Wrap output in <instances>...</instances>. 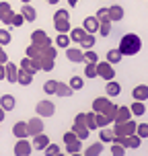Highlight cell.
<instances>
[{
  "label": "cell",
  "instance_id": "30bf717a",
  "mask_svg": "<svg viewBox=\"0 0 148 156\" xmlns=\"http://www.w3.org/2000/svg\"><path fill=\"white\" fill-rule=\"evenodd\" d=\"M130 119H132L130 107H117V115H115V121H113V123L121 125V123H125V121H130Z\"/></svg>",
  "mask_w": 148,
  "mask_h": 156
},
{
  "label": "cell",
  "instance_id": "9f6ffc18",
  "mask_svg": "<svg viewBox=\"0 0 148 156\" xmlns=\"http://www.w3.org/2000/svg\"><path fill=\"white\" fill-rule=\"evenodd\" d=\"M4 117H6V111H4V109H2V107H0V123L4 121Z\"/></svg>",
  "mask_w": 148,
  "mask_h": 156
},
{
  "label": "cell",
  "instance_id": "bcb514c9",
  "mask_svg": "<svg viewBox=\"0 0 148 156\" xmlns=\"http://www.w3.org/2000/svg\"><path fill=\"white\" fill-rule=\"evenodd\" d=\"M111 156H125V148L121 144H113L111 146Z\"/></svg>",
  "mask_w": 148,
  "mask_h": 156
},
{
  "label": "cell",
  "instance_id": "d590c367",
  "mask_svg": "<svg viewBox=\"0 0 148 156\" xmlns=\"http://www.w3.org/2000/svg\"><path fill=\"white\" fill-rule=\"evenodd\" d=\"M68 86H70L72 90H80V88L85 86V80H82L80 76H72V78H70V82H68Z\"/></svg>",
  "mask_w": 148,
  "mask_h": 156
},
{
  "label": "cell",
  "instance_id": "11a10c76",
  "mask_svg": "<svg viewBox=\"0 0 148 156\" xmlns=\"http://www.w3.org/2000/svg\"><path fill=\"white\" fill-rule=\"evenodd\" d=\"M6 62H8V55H6V51H4V49H0V64L4 66Z\"/></svg>",
  "mask_w": 148,
  "mask_h": 156
},
{
  "label": "cell",
  "instance_id": "4dcf8cb0",
  "mask_svg": "<svg viewBox=\"0 0 148 156\" xmlns=\"http://www.w3.org/2000/svg\"><path fill=\"white\" fill-rule=\"evenodd\" d=\"M56 94H58V97H70V94H74V90H72L68 84H64V82H58Z\"/></svg>",
  "mask_w": 148,
  "mask_h": 156
},
{
  "label": "cell",
  "instance_id": "7c38bea8",
  "mask_svg": "<svg viewBox=\"0 0 148 156\" xmlns=\"http://www.w3.org/2000/svg\"><path fill=\"white\" fill-rule=\"evenodd\" d=\"M82 29H85L88 35H95V33H99V21H97L95 16H86L85 23H82Z\"/></svg>",
  "mask_w": 148,
  "mask_h": 156
},
{
  "label": "cell",
  "instance_id": "f546056e",
  "mask_svg": "<svg viewBox=\"0 0 148 156\" xmlns=\"http://www.w3.org/2000/svg\"><path fill=\"white\" fill-rule=\"evenodd\" d=\"M56 55H58V49L54 45H47V47L41 49V58L43 60H56Z\"/></svg>",
  "mask_w": 148,
  "mask_h": 156
},
{
  "label": "cell",
  "instance_id": "3957f363",
  "mask_svg": "<svg viewBox=\"0 0 148 156\" xmlns=\"http://www.w3.org/2000/svg\"><path fill=\"white\" fill-rule=\"evenodd\" d=\"M97 76L99 78H105L107 82L115 78V70L109 62H97Z\"/></svg>",
  "mask_w": 148,
  "mask_h": 156
},
{
  "label": "cell",
  "instance_id": "44dd1931",
  "mask_svg": "<svg viewBox=\"0 0 148 156\" xmlns=\"http://www.w3.org/2000/svg\"><path fill=\"white\" fill-rule=\"evenodd\" d=\"M68 37H70V41H74V43H80V41L86 37V31L82 29V27H76V29H70Z\"/></svg>",
  "mask_w": 148,
  "mask_h": 156
},
{
  "label": "cell",
  "instance_id": "836d02e7",
  "mask_svg": "<svg viewBox=\"0 0 148 156\" xmlns=\"http://www.w3.org/2000/svg\"><path fill=\"white\" fill-rule=\"evenodd\" d=\"M121 58H124V55L119 54V49H109V51H107V62H109L111 66L117 64V62H121Z\"/></svg>",
  "mask_w": 148,
  "mask_h": 156
},
{
  "label": "cell",
  "instance_id": "7a4b0ae2",
  "mask_svg": "<svg viewBox=\"0 0 148 156\" xmlns=\"http://www.w3.org/2000/svg\"><path fill=\"white\" fill-rule=\"evenodd\" d=\"M31 43L37 45L39 49H43V47L52 45V39H49V35H47L43 29H35V31L31 33Z\"/></svg>",
  "mask_w": 148,
  "mask_h": 156
},
{
  "label": "cell",
  "instance_id": "9a60e30c",
  "mask_svg": "<svg viewBox=\"0 0 148 156\" xmlns=\"http://www.w3.org/2000/svg\"><path fill=\"white\" fill-rule=\"evenodd\" d=\"M132 97H134V101H140L144 103L148 99V86L146 84H140V86H136L132 90Z\"/></svg>",
  "mask_w": 148,
  "mask_h": 156
},
{
  "label": "cell",
  "instance_id": "f907efd6",
  "mask_svg": "<svg viewBox=\"0 0 148 156\" xmlns=\"http://www.w3.org/2000/svg\"><path fill=\"white\" fill-rule=\"evenodd\" d=\"M95 119H97V127H107L109 125V121H107V117L103 115V113H95Z\"/></svg>",
  "mask_w": 148,
  "mask_h": 156
},
{
  "label": "cell",
  "instance_id": "cb8c5ba5",
  "mask_svg": "<svg viewBox=\"0 0 148 156\" xmlns=\"http://www.w3.org/2000/svg\"><path fill=\"white\" fill-rule=\"evenodd\" d=\"M101 152H103V142H97V144H91V146L85 150L82 156H99Z\"/></svg>",
  "mask_w": 148,
  "mask_h": 156
},
{
  "label": "cell",
  "instance_id": "ab89813d",
  "mask_svg": "<svg viewBox=\"0 0 148 156\" xmlns=\"http://www.w3.org/2000/svg\"><path fill=\"white\" fill-rule=\"evenodd\" d=\"M136 136H138L140 140L148 138V123H138L136 125Z\"/></svg>",
  "mask_w": 148,
  "mask_h": 156
},
{
  "label": "cell",
  "instance_id": "f35d334b",
  "mask_svg": "<svg viewBox=\"0 0 148 156\" xmlns=\"http://www.w3.org/2000/svg\"><path fill=\"white\" fill-rule=\"evenodd\" d=\"M56 45L68 47V45H70V37H68L66 33H58V37H56Z\"/></svg>",
  "mask_w": 148,
  "mask_h": 156
},
{
  "label": "cell",
  "instance_id": "603a6c76",
  "mask_svg": "<svg viewBox=\"0 0 148 156\" xmlns=\"http://www.w3.org/2000/svg\"><path fill=\"white\" fill-rule=\"evenodd\" d=\"M19 70H25L27 74H31V76H35V74H37V70L33 68V62L29 60V58H23V60H21V64H19Z\"/></svg>",
  "mask_w": 148,
  "mask_h": 156
},
{
  "label": "cell",
  "instance_id": "f5cc1de1",
  "mask_svg": "<svg viewBox=\"0 0 148 156\" xmlns=\"http://www.w3.org/2000/svg\"><path fill=\"white\" fill-rule=\"evenodd\" d=\"M78 138H76V133L74 132H66L64 133V144H70V142H76Z\"/></svg>",
  "mask_w": 148,
  "mask_h": 156
},
{
  "label": "cell",
  "instance_id": "2e32d148",
  "mask_svg": "<svg viewBox=\"0 0 148 156\" xmlns=\"http://www.w3.org/2000/svg\"><path fill=\"white\" fill-rule=\"evenodd\" d=\"M124 8L119 6V4H113V6H109V12H107V16H109V21L113 23V21H121L124 19Z\"/></svg>",
  "mask_w": 148,
  "mask_h": 156
},
{
  "label": "cell",
  "instance_id": "1f68e13d",
  "mask_svg": "<svg viewBox=\"0 0 148 156\" xmlns=\"http://www.w3.org/2000/svg\"><path fill=\"white\" fill-rule=\"evenodd\" d=\"M99 33H101L103 37H109V33H111V21L109 19L99 21Z\"/></svg>",
  "mask_w": 148,
  "mask_h": 156
},
{
  "label": "cell",
  "instance_id": "680465c9",
  "mask_svg": "<svg viewBox=\"0 0 148 156\" xmlns=\"http://www.w3.org/2000/svg\"><path fill=\"white\" fill-rule=\"evenodd\" d=\"M68 4H70V6H76V4H78V0H68Z\"/></svg>",
  "mask_w": 148,
  "mask_h": 156
},
{
  "label": "cell",
  "instance_id": "9c48e42d",
  "mask_svg": "<svg viewBox=\"0 0 148 156\" xmlns=\"http://www.w3.org/2000/svg\"><path fill=\"white\" fill-rule=\"evenodd\" d=\"M47 144H49V138L45 133H37V136H33V140H31L33 150H41V152L47 148Z\"/></svg>",
  "mask_w": 148,
  "mask_h": 156
},
{
  "label": "cell",
  "instance_id": "e575fe53",
  "mask_svg": "<svg viewBox=\"0 0 148 156\" xmlns=\"http://www.w3.org/2000/svg\"><path fill=\"white\" fill-rule=\"evenodd\" d=\"M25 58H29V60H37V58H41V49H39L37 45H27V55Z\"/></svg>",
  "mask_w": 148,
  "mask_h": 156
},
{
  "label": "cell",
  "instance_id": "83f0119b",
  "mask_svg": "<svg viewBox=\"0 0 148 156\" xmlns=\"http://www.w3.org/2000/svg\"><path fill=\"white\" fill-rule=\"evenodd\" d=\"M95 43H97L95 35H88V33H86V37L82 39V41H80L78 45H80V49H82V51H86V49H93V45H95Z\"/></svg>",
  "mask_w": 148,
  "mask_h": 156
},
{
  "label": "cell",
  "instance_id": "7dc6e473",
  "mask_svg": "<svg viewBox=\"0 0 148 156\" xmlns=\"http://www.w3.org/2000/svg\"><path fill=\"white\" fill-rule=\"evenodd\" d=\"M43 152H45V156H56L58 152H60V146H56V144L49 142V144H47V148L43 150Z\"/></svg>",
  "mask_w": 148,
  "mask_h": 156
},
{
  "label": "cell",
  "instance_id": "4316f807",
  "mask_svg": "<svg viewBox=\"0 0 148 156\" xmlns=\"http://www.w3.org/2000/svg\"><path fill=\"white\" fill-rule=\"evenodd\" d=\"M95 111H91V113H85V127L91 132V129H97V119H95Z\"/></svg>",
  "mask_w": 148,
  "mask_h": 156
},
{
  "label": "cell",
  "instance_id": "484cf974",
  "mask_svg": "<svg viewBox=\"0 0 148 156\" xmlns=\"http://www.w3.org/2000/svg\"><path fill=\"white\" fill-rule=\"evenodd\" d=\"M103 115L107 117V121H109V123H113V121H115V115H117V105H115V103H109V105H107V109L103 111Z\"/></svg>",
  "mask_w": 148,
  "mask_h": 156
},
{
  "label": "cell",
  "instance_id": "b9f144b4",
  "mask_svg": "<svg viewBox=\"0 0 148 156\" xmlns=\"http://www.w3.org/2000/svg\"><path fill=\"white\" fill-rule=\"evenodd\" d=\"M56 88H58V80H47L45 84H43L45 94H56Z\"/></svg>",
  "mask_w": 148,
  "mask_h": 156
},
{
  "label": "cell",
  "instance_id": "d4e9b609",
  "mask_svg": "<svg viewBox=\"0 0 148 156\" xmlns=\"http://www.w3.org/2000/svg\"><path fill=\"white\" fill-rule=\"evenodd\" d=\"M130 111H132V115L142 117L144 113H146V105H144V103H140V101H134L132 105H130Z\"/></svg>",
  "mask_w": 148,
  "mask_h": 156
},
{
  "label": "cell",
  "instance_id": "f1b7e54d",
  "mask_svg": "<svg viewBox=\"0 0 148 156\" xmlns=\"http://www.w3.org/2000/svg\"><path fill=\"white\" fill-rule=\"evenodd\" d=\"M16 82L23 84V86H29L33 82V76H31V74H27L25 70H19V74H16Z\"/></svg>",
  "mask_w": 148,
  "mask_h": 156
},
{
  "label": "cell",
  "instance_id": "ee69618b",
  "mask_svg": "<svg viewBox=\"0 0 148 156\" xmlns=\"http://www.w3.org/2000/svg\"><path fill=\"white\" fill-rule=\"evenodd\" d=\"M25 23V19H23V15H21V12H15V15H13V19H10V27H21V25Z\"/></svg>",
  "mask_w": 148,
  "mask_h": 156
},
{
  "label": "cell",
  "instance_id": "c3c4849f",
  "mask_svg": "<svg viewBox=\"0 0 148 156\" xmlns=\"http://www.w3.org/2000/svg\"><path fill=\"white\" fill-rule=\"evenodd\" d=\"M58 19L68 21V19H70V12H68V10H64V8H60V10H56V12H54V21H58Z\"/></svg>",
  "mask_w": 148,
  "mask_h": 156
},
{
  "label": "cell",
  "instance_id": "6f0895ef",
  "mask_svg": "<svg viewBox=\"0 0 148 156\" xmlns=\"http://www.w3.org/2000/svg\"><path fill=\"white\" fill-rule=\"evenodd\" d=\"M0 78H4V66L0 64Z\"/></svg>",
  "mask_w": 148,
  "mask_h": 156
},
{
  "label": "cell",
  "instance_id": "277c9868",
  "mask_svg": "<svg viewBox=\"0 0 148 156\" xmlns=\"http://www.w3.org/2000/svg\"><path fill=\"white\" fill-rule=\"evenodd\" d=\"M35 113H37V117H52L56 113V105L52 101H39L35 107Z\"/></svg>",
  "mask_w": 148,
  "mask_h": 156
},
{
  "label": "cell",
  "instance_id": "8992f818",
  "mask_svg": "<svg viewBox=\"0 0 148 156\" xmlns=\"http://www.w3.org/2000/svg\"><path fill=\"white\" fill-rule=\"evenodd\" d=\"M66 58H68V62L82 64L85 62V51L80 47H66Z\"/></svg>",
  "mask_w": 148,
  "mask_h": 156
},
{
  "label": "cell",
  "instance_id": "be15d7a7",
  "mask_svg": "<svg viewBox=\"0 0 148 156\" xmlns=\"http://www.w3.org/2000/svg\"><path fill=\"white\" fill-rule=\"evenodd\" d=\"M0 49H2V45H0Z\"/></svg>",
  "mask_w": 148,
  "mask_h": 156
},
{
  "label": "cell",
  "instance_id": "7bdbcfd3",
  "mask_svg": "<svg viewBox=\"0 0 148 156\" xmlns=\"http://www.w3.org/2000/svg\"><path fill=\"white\" fill-rule=\"evenodd\" d=\"M85 76L86 78H97V64H86L85 66Z\"/></svg>",
  "mask_w": 148,
  "mask_h": 156
},
{
  "label": "cell",
  "instance_id": "94428289",
  "mask_svg": "<svg viewBox=\"0 0 148 156\" xmlns=\"http://www.w3.org/2000/svg\"><path fill=\"white\" fill-rule=\"evenodd\" d=\"M21 2H23V4H31V0H21Z\"/></svg>",
  "mask_w": 148,
  "mask_h": 156
},
{
  "label": "cell",
  "instance_id": "4fadbf2b",
  "mask_svg": "<svg viewBox=\"0 0 148 156\" xmlns=\"http://www.w3.org/2000/svg\"><path fill=\"white\" fill-rule=\"evenodd\" d=\"M13 133H15V138H19V140H25V138L29 136V129H27V121H16L15 127H13Z\"/></svg>",
  "mask_w": 148,
  "mask_h": 156
},
{
  "label": "cell",
  "instance_id": "74e56055",
  "mask_svg": "<svg viewBox=\"0 0 148 156\" xmlns=\"http://www.w3.org/2000/svg\"><path fill=\"white\" fill-rule=\"evenodd\" d=\"M85 62L86 64H97V62H99V55H97L95 49H86V51H85Z\"/></svg>",
  "mask_w": 148,
  "mask_h": 156
},
{
  "label": "cell",
  "instance_id": "816d5d0a",
  "mask_svg": "<svg viewBox=\"0 0 148 156\" xmlns=\"http://www.w3.org/2000/svg\"><path fill=\"white\" fill-rule=\"evenodd\" d=\"M107 12H109V8H99V10H97V15H95V19H97V21L109 19V16H107Z\"/></svg>",
  "mask_w": 148,
  "mask_h": 156
},
{
  "label": "cell",
  "instance_id": "7402d4cb",
  "mask_svg": "<svg viewBox=\"0 0 148 156\" xmlns=\"http://www.w3.org/2000/svg\"><path fill=\"white\" fill-rule=\"evenodd\" d=\"M54 29L58 33H66V35H68V33H70V21H64V19H58V21H54Z\"/></svg>",
  "mask_w": 148,
  "mask_h": 156
},
{
  "label": "cell",
  "instance_id": "d6986e66",
  "mask_svg": "<svg viewBox=\"0 0 148 156\" xmlns=\"http://www.w3.org/2000/svg\"><path fill=\"white\" fill-rule=\"evenodd\" d=\"M105 93L109 94V97H119V94H121V84L115 82V80H109L107 86H105Z\"/></svg>",
  "mask_w": 148,
  "mask_h": 156
},
{
  "label": "cell",
  "instance_id": "91938a15",
  "mask_svg": "<svg viewBox=\"0 0 148 156\" xmlns=\"http://www.w3.org/2000/svg\"><path fill=\"white\" fill-rule=\"evenodd\" d=\"M47 4H58V2H60V0H45Z\"/></svg>",
  "mask_w": 148,
  "mask_h": 156
},
{
  "label": "cell",
  "instance_id": "ac0fdd59",
  "mask_svg": "<svg viewBox=\"0 0 148 156\" xmlns=\"http://www.w3.org/2000/svg\"><path fill=\"white\" fill-rule=\"evenodd\" d=\"M107 105H109V99L107 97H97L93 101V111L95 113H103V111L107 109Z\"/></svg>",
  "mask_w": 148,
  "mask_h": 156
},
{
  "label": "cell",
  "instance_id": "5bb4252c",
  "mask_svg": "<svg viewBox=\"0 0 148 156\" xmlns=\"http://www.w3.org/2000/svg\"><path fill=\"white\" fill-rule=\"evenodd\" d=\"M21 15H23V19L27 23H33V21L37 19V10H35L31 4H23V6H21Z\"/></svg>",
  "mask_w": 148,
  "mask_h": 156
},
{
  "label": "cell",
  "instance_id": "52a82bcc",
  "mask_svg": "<svg viewBox=\"0 0 148 156\" xmlns=\"http://www.w3.org/2000/svg\"><path fill=\"white\" fill-rule=\"evenodd\" d=\"M13 15H15V10H13V6H10V2H0V21L4 25L10 23V19H13Z\"/></svg>",
  "mask_w": 148,
  "mask_h": 156
},
{
  "label": "cell",
  "instance_id": "ffe728a7",
  "mask_svg": "<svg viewBox=\"0 0 148 156\" xmlns=\"http://www.w3.org/2000/svg\"><path fill=\"white\" fill-rule=\"evenodd\" d=\"M15 105H16V101H15L13 94H2V99H0V107H2L4 111H13V109H15Z\"/></svg>",
  "mask_w": 148,
  "mask_h": 156
},
{
  "label": "cell",
  "instance_id": "f6af8a7d",
  "mask_svg": "<svg viewBox=\"0 0 148 156\" xmlns=\"http://www.w3.org/2000/svg\"><path fill=\"white\" fill-rule=\"evenodd\" d=\"M8 43H10V31L0 29V45H8Z\"/></svg>",
  "mask_w": 148,
  "mask_h": 156
},
{
  "label": "cell",
  "instance_id": "db71d44e",
  "mask_svg": "<svg viewBox=\"0 0 148 156\" xmlns=\"http://www.w3.org/2000/svg\"><path fill=\"white\" fill-rule=\"evenodd\" d=\"M74 127H85V113H78L74 119Z\"/></svg>",
  "mask_w": 148,
  "mask_h": 156
},
{
  "label": "cell",
  "instance_id": "60d3db41",
  "mask_svg": "<svg viewBox=\"0 0 148 156\" xmlns=\"http://www.w3.org/2000/svg\"><path fill=\"white\" fill-rule=\"evenodd\" d=\"M80 148H82V142H80V140L66 144V150H68V154H76V152H80Z\"/></svg>",
  "mask_w": 148,
  "mask_h": 156
},
{
  "label": "cell",
  "instance_id": "8fae6325",
  "mask_svg": "<svg viewBox=\"0 0 148 156\" xmlns=\"http://www.w3.org/2000/svg\"><path fill=\"white\" fill-rule=\"evenodd\" d=\"M16 74H19V66L13 62H6L4 64V78L8 82H16Z\"/></svg>",
  "mask_w": 148,
  "mask_h": 156
},
{
  "label": "cell",
  "instance_id": "d6a6232c",
  "mask_svg": "<svg viewBox=\"0 0 148 156\" xmlns=\"http://www.w3.org/2000/svg\"><path fill=\"white\" fill-rule=\"evenodd\" d=\"M113 127H103L101 129V140L99 142H103V144H111V140H113Z\"/></svg>",
  "mask_w": 148,
  "mask_h": 156
},
{
  "label": "cell",
  "instance_id": "5b68a950",
  "mask_svg": "<svg viewBox=\"0 0 148 156\" xmlns=\"http://www.w3.org/2000/svg\"><path fill=\"white\" fill-rule=\"evenodd\" d=\"M15 156H31V152H33V146H31V142H27V138L25 140H19L15 144Z\"/></svg>",
  "mask_w": 148,
  "mask_h": 156
},
{
  "label": "cell",
  "instance_id": "ba28073f",
  "mask_svg": "<svg viewBox=\"0 0 148 156\" xmlns=\"http://www.w3.org/2000/svg\"><path fill=\"white\" fill-rule=\"evenodd\" d=\"M27 129H29V136H37V133H43V121L41 117H33L27 121Z\"/></svg>",
  "mask_w": 148,
  "mask_h": 156
},
{
  "label": "cell",
  "instance_id": "8d00e7d4",
  "mask_svg": "<svg viewBox=\"0 0 148 156\" xmlns=\"http://www.w3.org/2000/svg\"><path fill=\"white\" fill-rule=\"evenodd\" d=\"M72 132L76 133V138H78L80 142H85L86 138H88V133H91L88 129H86V127H74V125H72Z\"/></svg>",
  "mask_w": 148,
  "mask_h": 156
},
{
  "label": "cell",
  "instance_id": "6125c7cd",
  "mask_svg": "<svg viewBox=\"0 0 148 156\" xmlns=\"http://www.w3.org/2000/svg\"><path fill=\"white\" fill-rule=\"evenodd\" d=\"M56 156H66V154H62V152H58V154H56Z\"/></svg>",
  "mask_w": 148,
  "mask_h": 156
},
{
  "label": "cell",
  "instance_id": "681fc988",
  "mask_svg": "<svg viewBox=\"0 0 148 156\" xmlns=\"http://www.w3.org/2000/svg\"><path fill=\"white\" fill-rule=\"evenodd\" d=\"M54 60H43V58H41V70L43 72H52L54 70Z\"/></svg>",
  "mask_w": 148,
  "mask_h": 156
},
{
  "label": "cell",
  "instance_id": "e0dca14e",
  "mask_svg": "<svg viewBox=\"0 0 148 156\" xmlns=\"http://www.w3.org/2000/svg\"><path fill=\"white\" fill-rule=\"evenodd\" d=\"M140 144H142V140L138 138V136H136V133H134V136H125V138H124V144H121V146H124V148H132V150H136V148H140Z\"/></svg>",
  "mask_w": 148,
  "mask_h": 156
},
{
  "label": "cell",
  "instance_id": "6da1fadb",
  "mask_svg": "<svg viewBox=\"0 0 148 156\" xmlns=\"http://www.w3.org/2000/svg\"><path fill=\"white\" fill-rule=\"evenodd\" d=\"M119 54L121 55H136L142 49V39L136 33H125L121 41H119Z\"/></svg>",
  "mask_w": 148,
  "mask_h": 156
}]
</instances>
